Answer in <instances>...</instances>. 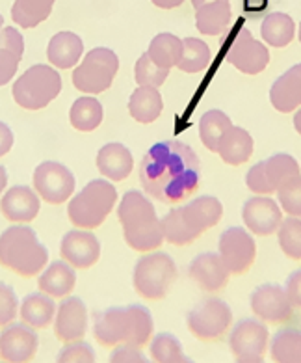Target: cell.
Instances as JSON below:
<instances>
[{
    "label": "cell",
    "instance_id": "6da1fadb",
    "mask_svg": "<svg viewBox=\"0 0 301 363\" xmlns=\"http://www.w3.org/2000/svg\"><path fill=\"white\" fill-rule=\"evenodd\" d=\"M201 177L199 157L178 140L158 142L140 164V181L151 198L162 203H178L195 192Z\"/></svg>",
    "mask_w": 301,
    "mask_h": 363
},
{
    "label": "cell",
    "instance_id": "7a4b0ae2",
    "mask_svg": "<svg viewBox=\"0 0 301 363\" xmlns=\"http://www.w3.org/2000/svg\"><path fill=\"white\" fill-rule=\"evenodd\" d=\"M153 317L145 306L110 308L93 315V335L103 347L129 343L144 347L153 333Z\"/></svg>",
    "mask_w": 301,
    "mask_h": 363
},
{
    "label": "cell",
    "instance_id": "3957f363",
    "mask_svg": "<svg viewBox=\"0 0 301 363\" xmlns=\"http://www.w3.org/2000/svg\"><path fill=\"white\" fill-rule=\"evenodd\" d=\"M223 205L214 196H199L184 207L171 209L162 220L164 239L173 246H186L222 220Z\"/></svg>",
    "mask_w": 301,
    "mask_h": 363
},
{
    "label": "cell",
    "instance_id": "277c9868",
    "mask_svg": "<svg viewBox=\"0 0 301 363\" xmlns=\"http://www.w3.org/2000/svg\"><path fill=\"white\" fill-rule=\"evenodd\" d=\"M118 218L123 225L125 240L136 252H153L164 242L162 224L157 216L153 203L138 190H129L121 198Z\"/></svg>",
    "mask_w": 301,
    "mask_h": 363
},
{
    "label": "cell",
    "instance_id": "5b68a950",
    "mask_svg": "<svg viewBox=\"0 0 301 363\" xmlns=\"http://www.w3.org/2000/svg\"><path fill=\"white\" fill-rule=\"evenodd\" d=\"M49 252L28 225H11L0 235V264L23 278H32L47 267Z\"/></svg>",
    "mask_w": 301,
    "mask_h": 363
},
{
    "label": "cell",
    "instance_id": "8992f818",
    "mask_svg": "<svg viewBox=\"0 0 301 363\" xmlns=\"http://www.w3.org/2000/svg\"><path fill=\"white\" fill-rule=\"evenodd\" d=\"M118 201V190L106 179H93L69 201L67 214L71 224L82 229H95L103 224Z\"/></svg>",
    "mask_w": 301,
    "mask_h": 363
},
{
    "label": "cell",
    "instance_id": "52a82bcc",
    "mask_svg": "<svg viewBox=\"0 0 301 363\" xmlns=\"http://www.w3.org/2000/svg\"><path fill=\"white\" fill-rule=\"evenodd\" d=\"M62 77L45 64L32 65L11 88L15 103L26 110H41L52 103L62 91Z\"/></svg>",
    "mask_w": 301,
    "mask_h": 363
},
{
    "label": "cell",
    "instance_id": "ba28073f",
    "mask_svg": "<svg viewBox=\"0 0 301 363\" xmlns=\"http://www.w3.org/2000/svg\"><path fill=\"white\" fill-rule=\"evenodd\" d=\"M177 278L175 261L166 252H153L140 259L134 267L132 284L136 293L147 300H160L169 293Z\"/></svg>",
    "mask_w": 301,
    "mask_h": 363
},
{
    "label": "cell",
    "instance_id": "9c48e42d",
    "mask_svg": "<svg viewBox=\"0 0 301 363\" xmlns=\"http://www.w3.org/2000/svg\"><path fill=\"white\" fill-rule=\"evenodd\" d=\"M119 69V58L106 47L91 49L84 62L73 71V84L82 94L97 95L106 91Z\"/></svg>",
    "mask_w": 301,
    "mask_h": 363
},
{
    "label": "cell",
    "instance_id": "30bf717a",
    "mask_svg": "<svg viewBox=\"0 0 301 363\" xmlns=\"http://www.w3.org/2000/svg\"><path fill=\"white\" fill-rule=\"evenodd\" d=\"M297 175H300V164L296 159L288 153H277L251 166L246 175V184L255 194L268 196L277 192L292 179H296Z\"/></svg>",
    "mask_w": 301,
    "mask_h": 363
},
{
    "label": "cell",
    "instance_id": "8fae6325",
    "mask_svg": "<svg viewBox=\"0 0 301 363\" xmlns=\"http://www.w3.org/2000/svg\"><path fill=\"white\" fill-rule=\"evenodd\" d=\"M232 323V311L229 303L216 296L203 298L188 313L186 324L193 337L199 341H217L227 333Z\"/></svg>",
    "mask_w": 301,
    "mask_h": 363
},
{
    "label": "cell",
    "instance_id": "7c38bea8",
    "mask_svg": "<svg viewBox=\"0 0 301 363\" xmlns=\"http://www.w3.org/2000/svg\"><path fill=\"white\" fill-rule=\"evenodd\" d=\"M270 345V332L264 323L244 318L232 328L229 347L238 363H261Z\"/></svg>",
    "mask_w": 301,
    "mask_h": 363
},
{
    "label": "cell",
    "instance_id": "4fadbf2b",
    "mask_svg": "<svg viewBox=\"0 0 301 363\" xmlns=\"http://www.w3.org/2000/svg\"><path fill=\"white\" fill-rule=\"evenodd\" d=\"M34 189L50 205H62L74 192V177L64 164L47 160L34 172Z\"/></svg>",
    "mask_w": 301,
    "mask_h": 363
},
{
    "label": "cell",
    "instance_id": "5bb4252c",
    "mask_svg": "<svg viewBox=\"0 0 301 363\" xmlns=\"http://www.w3.org/2000/svg\"><path fill=\"white\" fill-rule=\"evenodd\" d=\"M220 257L231 274H244L257 257V244L244 228H229L220 237Z\"/></svg>",
    "mask_w": 301,
    "mask_h": 363
},
{
    "label": "cell",
    "instance_id": "9a60e30c",
    "mask_svg": "<svg viewBox=\"0 0 301 363\" xmlns=\"http://www.w3.org/2000/svg\"><path fill=\"white\" fill-rule=\"evenodd\" d=\"M225 60L234 65L240 73L259 75L270 64V52H268L266 45L255 40L247 28H240L229 47Z\"/></svg>",
    "mask_w": 301,
    "mask_h": 363
},
{
    "label": "cell",
    "instance_id": "2e32d148",
    "mask_svg": "<svg viewBox=\"0 0 301 363\" xmlns=\"http://www.w3.org/2000/svg\"><path fill=\"white\" fill-rule=\"evenodd\" d=\"M249 306L255 317L264 323L285 324L294 317V306L281 285L264 284L257 287L249 296Z\"/></svg>",
    "mask_w": 301,
    "mask_h": 363
},
{
    "label": "cell",
    "instance_id": "e0dca14e",
    "mask_svg": "<svg viewBox=\"0 0 301 363\" xmlns=\"http://www.w3.org/2000/svg\"><path fill=\"white\" fill-rule=\"evenodd\" d=\"M40 337L30 324H6L0 332V359L10 363L32 362Z\"/></svg>",
    "mask_w": 301,
    "mask_h": 363
},
{
    "label": "cell",
    "instance_id": "ac0fdd59",
    "mask_svg": "<svg viewBox=\"0 0 301 363\" xmlns=\"http://www.w3.org/2000/svg\"><path fill=\"white\" fill-rule=\"evenodd\" d=\"M244 224L257 237H268L276 233L283 220V211L276 199L268 196H253L244 203Z\"/></svg>",
    "mask_w": 301,
    "mask_h": 363
},
{
    "label": "cell",
    "instance_id": "d6986e66",
    "mask_svg": "<svg viewBox=\"0 0 301 363\" xmlns=\"http://www.w3.org/2000/svg\"><path fill=\"white\" fill-rule=\"evenodd\" d=\"M62 257L74 269H89L101 257V242L89 231H69L59 244Z\"/></svg>",
    "mask_w": 301,
    "mask_h": 363
},
{
    "label": "cell",
    "instance_id": "ffe728a7",
    "mask_svg": "<svg viewBox=\"0 0 301 363\" xmlns=\"http://www.w3.org/2000/svg\"><path fill=\"white\" fill-rule=\"evenodd\" d=\"M88 332V309L86 303L76 296L62 300L56 311L55 333L56 337L64 343L79 341Z\"/></svg>",
    "mask_w": 301,
    "mask_h": 363
},
{
    "label": "cell",
    "instance_id": "44dd1931",
    "mask_svg": "<svg viewBox=\"0 0 301 363\" xmlns=\"http://www.w3.org/2000/svg\"><path fill=\"white\" fill-rule=\"evenodd\" d=\"M188 274L190 278L207 293H217L222 289L227 287L229 284V269L223 263V259L220 254L214 252H205L199 254L193 259L190 267H188Z\"/></svg>",
    "mask_w": 301,
    "mask_h": 363
},
{
    "label": "cell",
    "instance_id": "7402d4cb",
    "mask_svg": "<svg viewBox=\"0 0 301 363\" xmlns=\"http://www.w3.org/2000/svg\"><path fill=\"white\" fill-rule=\"evenodd\" d=\"M0 213L8 222H32L40 213V198L28 186H11L2 196Z\"/></svg>",
    "mask_w": 301,
    "mask_h": 363
},
{
    "label": "cell",
    "instance_id": "603a6c76",
    "mask_svg": "<svg viewBox=\"0 0 301 363\" xmlns=\"http://www.w3.org/2000/svg\"><path fill=\"white\" fill-rule=\"evenodd\" d=\"M270 101L277 112L288 114L301 106V64L283 73L270 88Z\"/></svg>",
    "mask_w": 301,
    "mask_h": 363
},
{
    "label": "cell",
    "instance_id": "cb8c5ba5",
    "mask_svg": "<svg viewBox=\"0 0 301 363\" xmlns=\"http://www.w3.org/2000/svg\"><path fill=\"white\" fill-rule=\"evenodd\" d=\"M25 52V40L17 28L4 26L0 30V86H6L17 73Z\"/></svg>",
    "mask_w": 301,
    "mask_h": 363
},
{
    "label": "cell",
    "instance_id": "d4e9b609",
    "mask_svg": "<svg viewBox=\"0 0 301 363\" xmlns=\"http://www.w3.org/2000/svg\"><path fill=\"white\" fill-rule=\"evenodd\" d=\"M97 168L106 179L125 181L132 174V153L123 144H106L97 155Z\"/></svg>",
    "mask_w": 301,
    "mask_h": 363
},
{
    "label": "cell",
    "instance_id": "484cf974",
    "mask_svg": "<svg viewBox=\"0 0 301 363\" xmlns=\"http://www.w3.org/2000/svg\"><path fill=\"white\" fill-rule=\"evenodd\" d=\"M253 138L242 127H234L222 136L220 145H217V153L222 157V160L229 166H242L244 162L251 159L253 155Z\"/></svg>",
    "mask_w": 301,
    "mask_h": 363
},
{
    "label": "cell",
    "instance_id": "4316f807",
    "mask_svg": "<svg viewBox=\"0 0 301 363\" xmlns=\"http://www.w3.org/2000/svg\"><path fill=\"white\" fill-rule=\"evenodd\" d=\"M84 43L73 32H58L47 47V58L58 69H71L80 60Z\"/></svg>",
    "mask_w": 301,
    "mask_h": 363
},
{
    "label": "cell",
    "instance_id": "83f0119b",
    "mask_svg": "<svg viewBox=\"0 0 301 363\" xmlns=\"http://www.w3.org/2000/svg\"><path fill=\"white\" fill-rule=\"evenodd\" d=\"M74 284H76V274L65 259L64 261H55L41 274L40 281H38L41 293L49 294L52 298L69 296L73 293Z\"/></svg>",
    "mask_w": 301,
    "mask_h": 363
},
{
    "label": "cell",
    "instance_id": "f1b7e54d",
    "mask_svg": "<svg viewBox=\"0 0 301 363\" xmlns=\"http://www.w3.org/2000/svg\"><path fill=\"white\" fill-rule=\"evenodd\" d=\"M195 25L198 30L205 35H220L227 30L231 25V4L229 0H214L208 4L198 8Z\"/></svg>",
    "mask_w": 301,
    "mask_h": 363
},
{
    "label": "cell",
    "instance_id": "f546056e",
    "mask_svg": "<svg viewBox=\"0 0 301 363\" xmlns=\"http://www.w3.org/2000/svg\"><path fill=\"white\" fill-rule=\"evenodd\" d=\"M164 108L162 95L153 86H140L129 99V112L138 123H153Z\"/></svg>",
    "mask_w": 301,
    "mask_h": 363
},
{
    "label": "cell",
    "instance_id": "4dcf8cb0",
    "mask_svg": "<svg viewBox=\"0 0 301 363\" xmlns=\"http://www.w3.org/2000/svg\"><path fill=\"white\" fill-rule=\"evenodd\" d=\"M21 317L32 328H47L56 313V303L52 296L45 293L28 294L21 303Z\"/></svg>",
    "mask_w": 301,
    "mask_h": 363
},
{
    "label": "cell",
    "instance_id": "1f68e13d",
    "mask_svg": "<svg viewBox=\"0 0 301 363\" xmlns=\"http://www.w3.org/2000/svg\"><path fill=\"white\" fill-rule=\"evenodd\" d=\"M262 40L266 41L270 47H287L294 35H296V25L292 21L290 16L287 13H281V11H276V13H270V16L264 17L261 26Z\"/></svg>",
    "mask_w": 301,
    "mask_h": 363
},
{
    "label": "cell",
    "instance_id": "d6a6232c",
    "mask_svg": "<svg viewBox=\"0 0 301 363\" xmlns=\"http://www.w3.org/2000/svg\"><path fill=\"white\" fill-rule=\"evenodd\" d=\"M55 0H15L11 6V19L21 28H35L49 19Z\"/></svg>",
    "mask_w": 301,
    "mask_h": 363
},
{
    "label": "cell",
    "instance_id": "836d02e7",
    "mask_svg": "<svg viewBox=\"0 0 301 363\" xmlns=\"http://www.w3.org/2000/svg\"><path fill=\"white\" fill-rule=\"evenodd\" d=\"M147 55L157 65L171 69L183 56V40H178L177 35L168 34V32L154 35L153 41L149 43Z\"/></svg>",
    "mask_w": 301,
    "mask_h": 363
},
{
    "label": "cell",
    "instance_id": "e575fe53",
    "mask_svg": "<svg viewBox=\"0 0 301 363\" xmlns=\"http://www.w3.org/2000/svg\"><path fill=\"white\" fill-rule=\"evenodd\" d=\"M232 127V121L222 110H208L199 120V136H201L203 145L208 151L217 153V145L222 136Z\"/></svg>",
    "mask_w": 301,
    "mask_h": 363
},
{
    "label": "cell",
    "instance_id": "d590c367",
    "mask_svg": "<svg viewBox=\"0 0 301 363\" xmlns=\"http://www.w3.org/2000/svg\"><path fill=\"white\" fill-rule=\"evenodd\" d=\"M270 354L277 363H301V330H279L272 339Z\"/></svg>",
    "mask_w": 301,
    "mask_h": 363
},
{
    "label": "cell",
    "instance_id": "8d00e7d4",
    "mask_svg": "<svg viewBox=\"0 0 301 363\" xmlns=\"http://www.w3.org/2000/svg\"><path fill=\"white\" fill-rule=\"evenodd\" d=\"M69 120L80 133H91L103 121V105L93 97H80L71 106Z\"/></svg>",
    "mask_w": 301,
    "mask_h": 363
},
{
    "label": "cell",
    "instance_id": "74e56055",
    "mask_svg": "<svg viewBox=\"0 0 301 363\" xmlns=\"http://www.w3.org/2000/svg\"><path fill=\"white\" fill-rule=\"evenodd\" d=\"M208 62H210V49L205 41L195 40V38H186L183 40V56L178 60L177 67L183 73H201L207 69Z\"/></svg>",
    "mask_w": 301,
    "mask_h": 363
},
{
    "label": "cell",
    "instance_id": "f35d334b",
    "mask_svg": "<svg viewBox=\"0 0 301 363\" xmlns=\"http://www.w3.org/2000/svg\"><path fill=\"white\" fill-rule=\"evenodd\" d=\"M151 358L158 363H188L183 345L171 333H158L151 343Z\"/></svg>",
    "mask_w": 301,
    "mask_h": 363
},
{
    "label": "cell",
    "instance_id": "ab89813d",
    "mask_svg": "<svg viewBox=\"0 0 301 363\" xmlns=\"http://www.w3.org/2000/svg\"><path fill=\"white\" fill-rule=\"evenodd\" d=\"M277 239L279 246L290 259L301 261V218L300 216H290V218L281 220L277 228Z\"/></svg>",
    "mask_w": 301,
    "mask_h": 363
},
{
    "label": "cell",
    "instance_id": "60d3db41",
    "mask_svg": "<svg viewBox=\"0 0 301 363\" xmlns=\"http://www.w3.org/2000/svg\"><path fill=\"white\" fill-rule=\"evenodd\" d=\"M169 77V69L166 67H160V65L154 64L149 55H142L136 62V67H134V79L140 86H153V88H160V86L166 82V79Z\"/></svg>",
    "mask_w": 301,
    "mask_h": 363
},
{
    "label": "cell",
    "instance_id": "b9f144b4",
    "mask_svg": "<svg viewBox=\"0 0 301 363\" xmlns=\"http://www.w3.org/2000/svg\"><path fill=\"white\" fill-rule=\"evenodd\" d=\"M277 198L285 213L301 218V175L277 190Z\"/></svg>",
    "mask_w": 301,
    "mask_h": 363
},
{
    "label": "cell",
    "instance_id": "7bdbcfd3",
    "mask_svg": "<svg viewBox=\"0 0 301 363\" xmlns=\"http://www.w3.org/2000/svg\"><path fill=\"white\" fill-rule=\"evenodd\" d=\"M58 363H93L95 362V352L91 345L86 341H71L67 347L62 348L56 358Z\"/></svg>",
    "mask_w": 301,
    "mask_h": 363
},
{
    "label": "cell",
    "instance_id": "ee69618b",
    "mask_svg": "<svg viewBox=\"0 0 301 363\" xmlns=\"http://www.w3.org/2000/svg\"><path fill=\"white\" fill-rule=\"evenodd\" d=\"M17 306L19 303L13 289L0 281V326L13 323V318L17 317Z\"/></svg>",
    "mask_w": 301,
    "mask_h": 363
},
{
    "label": "cell",
    "instance_id": "f6af8a7d",
    "mask_svg": "<svg viewBox=\"0 0 301 363\" xmlns=\"http://www.w3.org/2000/svg\"><path fill=\"white\" fill-rule=\"evenodd\" d=\"M110 362L112 363H125V362H130V363H145L147 362V358H145L144 354H142V350H140V347H136V345H129V343H121V347H118L112 352V356H110Z\"/></svg>",
    "mask_w": 301,
    "mask_h": 363
},
{
    "label": "cell",
    "instance_id": "bcb514c9",
    "mask_svg": "<svg viewBox=\"0 0 301 363\" xmlns=\"http://www.w3.org/2000/svg\"><path fill=\"white\" fill-rule=\"evenodd\" d=\"M285 293H287L292 306L301 309V269L294 270V272L288 276L287 284H285Z\"/></svg>",
    "mask_w": 301,
    "mask_h": 363
},
{
    "label": "cell",
    "instance_id": "7dc6e473",
    "mask_svg": "<svg viewBox=\"0 0 301 363\" xmlns=\"http://www.w3.org/2000/svg\"><path fill=\"white\" fill-rule=\"evenodd\" d=\"M11 145H13V133L8 125L0 121V157H4L11 150Z\"/></svg>",
    "mask_w": 301,
    "mask_h": 363
},
{
    "label": "cell",
    "instance_id": "c3c4849f",
    "mask_svg": "<svg viewBox=\"0 0 301 363\" xmlns=\"http://www.w3.org/2000/svg\"><path fill=\"white\" fill-rule=\"evenodd\" d=\"M157 8H162V10H173V8H178L183 6L184 0H151Z\"/></svg>",
    "mask_w": 301,
    "mask_h": 363
},
{
    "label": "cell",
    "instance_id": "681fc988",
    "mask_svg": "<svg viewBox=\"0 0 301 363\" xmlns=\"http://www.w3.org/2000/svg\"><path fill=\"white\" fill-rule=\"evenodd\" d=\"M6 184H8V174H6V168L0 164V194L4 192Z\"/></svg>",
    "mask_w": 301,
    "mask_h": 363
},
{
    "label": "cell",
    "instance_id": "f907efd6",
    "mask_svg": "<svg viewBox=\"0 0 301 363\" xmlns=\"http://www.w3.org/2000/svg\"><path fill=\"white\" fill-rule=\"evenodd\" d=\"M294 127H296V130L301 136V106L296 110V114H294Z\"/></svg>",
    "mask_w": 301,
    "mask_h": 363
},
{
    "label": "cell",
    "instance_id": "816d5d0a",
    "mask_svg": "<svg viewBox=\"0 0 301 363\" xmlns=\"http://www.w3.org/2000/svg\"><path fill=\"white\" fill-rule=\"evenodd\" d=\"M208 2H214V0H192V6L198 10V8H201V6L208 4Z\"/></svg>",
    "mask_w": 301,
    "mask_h": 363
},
{
    "label": "cell",
    "instance_id": "f5cc1de1",
    "mask_svg": "<svg viewBox=\"0 0 301 363\" xmlns=\"http://www.w3.org/2000/svg\"><path fill=\"white\" fill-rule=\"evenodd\" d=\"M2 28H4V17L0 16V30H2Z\"/></svg>",
    "mask_w": 301,
    "mask_h": 363
},
{
    "label": "cell",
    "instance_id": "db71d44e",
    "mask_svg": "<svg viewBox=\"0 0 301 363\" xmlns=\"http://www.w3.org/2000/svg\"><path fill=\"white\" fill-rule=\"evenodd\" d=\"M300 43H301V23H300Z\"/></svg>",
    "mask_w": 301,
    "mask_h": 363
}]
</instances>
